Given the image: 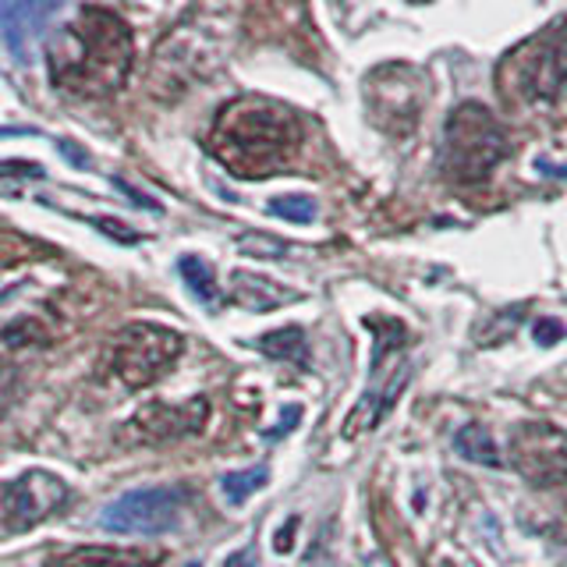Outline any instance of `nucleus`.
I'll return each mask as SVG.
<instances>
[{
    "label": "nucleus",
    "mask_w": 567,
    "mask_h": 567,
    "mask_svg": "<svg viewBox=\"0 0 567 567\" xmlns=\"http://www.w3.org/2000/svg\"><path fill=\"white\" fill-rule=\"evenodd\" d=\"M132 61V29L106 8H79L47 43L50 79L89 100L114 96L128 82Z\"/></svg>",
    "instance_id": "nucleus-1"
},
{
    "label": "nucleus",
    "mask_w": 567,
    "mask_h": 567,
    "mask_svg": "<svg viewBox=\"0 0 567 567\" xmlns=\"http://www.w3.org/2000/svg\"><path fill=\"white\" fill-rule=\"evenodd\" d=\"M301 146L298 117L274 100L241 96L227 103L209 132V153L238 177H270L295 164Z\"/></svg>",
    "instance_id": "nucleus-2"
},
{
    "label": "nucleus",
    "mask_w": 567,
    "mask_h": 567,
    "mask_svg": "<svg viewBox=\"0 0 567 567\" xmlns=\"http://www.w3.org/2000/svg\"><path fill=\"white\" fill-rule=\"evenodd\" d=\"M511 153L504 124L483 103H461L447 117L443 132V164L461 185H475Z\"/></svg>",
    "instance_id": "nucleus-3"
},
{
    "label": "nucleus",
    "mask_w": 567,
    "mask_h": 567,
    "mask_svg": "<svg viewBox=\"0 0 567 567\" xmlns=\"http://www.w3.org/2000/svg\"><path fill=\"white\" fill-rule=\"evenodd\" d=\"M496 79L522 100L557 96L567 82V18L539 32L536 40H528L522 50H514Z\"/></svg>",
    "instance_id": "nucleus-4"
},
{
    "label": "nucleus",
    "mask_w": 567,
    "mask_h": 567,
    "mask_svg": "<svg viewBox=\"0 0 567 567\" xmlns=\"http://www.w3.org/2000/svg\"><path fill=\"white\" fill-rule=\"evenodd\" d=\"M185 337L156 323H132L114 337L111 369L124 386H150L182 359Z\"/></svg>",
    "instance_id": "nucleus-5"
},
{
    "label": "nucleus",
    "mask_w": 567,
    "mask_h": 567,
    "mask_svg": "<svg viewBox=\"0 0 567 567\" xmlns=\"http://www.w3.org/2000/svg\"><path fill=\"white\" fill-rule=\"evenodd\" d=\"M71 501V489L61 475L32 468L18 478L0 483V536H22L43 525Z\"/></svg>",
    "instance_id": "nucleus-6"
},
{
    "label": "nucleus",
    "mask_w": 567,
    "mask_h": 567,
    "mask_svg": "<svg viewBox=\"0 0 567 567\" xmlns=\"http://www.w3.org/2000/svg\"><path fill=\"white\" fill-rule=\"evenodd\" d=\"M188 501V489L182 486H153L124 493L121 501L106 504L100 514V525L117 536H159L177 525L182 507Z\"/></svg>",
    "instance_id": "nucleus-7"
},
{
    "label": "nucleus",
    "mask_w": 567,
    "mask_h": 567,
    "mask_svg": "<svg viewBox=\"0 0 567 567\" xmlns=\"http://www.w3.org/2000/svg\"><path fill=\"white\" fill-rule=\"evenodd\" d=\"M507 451L532 486L539 489H567V433L546 422H525L511 433Z\"/></svg>",
    "instance_id": "nucleus-8"
},
{
    "label": "nucleus",
    "mask_w": 567,
    "mask_h": 567,
    "mask_svg": "<svg viewBox=\"0 0 567 567\" xmlns=\"http://www.w3.org/2000/svg\"><path fill=\"white\" fill-rule=\"evenodd\" d=\"M209 419V401L206 398H188L182 404L153 401L142 404L138 412L124 422V440L128 443H164L177 436L199 433Z\"/></svg>",
    "instance_id": "nucleus-9"
},
{
    "label": "nucleus",
    "mask_w": 567,
    "mask_h": 567,
    "mask_svg": "<svg viewBox=\"0 0 567 567\" xmlns=\"http://www.w3.org/2000/svg\"><path fill=\"white\" fill-rule=\"evenodd\" d=\"M408 380H412V362H408V359H394V362H390V369H383V362L372 354V383L362 394V401L354 404V412L348 415L344 436H359V433L377 430V425L383 422V415L401 398V390L408 386Z\"/></svg>",
    "instance_id": "nucleus-10"
},
{
    "label": "nucleus",
    "mask_w": 567,
    "mask_h": 567,
    "mask_svg": "<svg viewBox=\"0 0 567 567\" xmlns=\"http://www.w3.org/2000/svg\"><path fill=\"white\" fill-rule=\"evenodd\" d=\"M61 11L53 0H29V4H0V35L11 47L14 61L25 64L32 58V40L47 29V22Z\"/></svg>",
    "instance_id": "nucleus-11"
},
{
    "label": "nucleus",
    "mask_w": 567,
    "mask_h": 567,
    "mask_svg": "<svg viewBox=\"0 0 567 567\" xmlns=\"http://www.w3.org/2000/svg\"><path fill=\"white\" fill-rule=\"evenodd\" d=\"M230 298H235V306H241L248 312H270V309L288 306V301H298V291L280 288V284L270 277L238 270L230 277Z\"/></svg>",
    "instance_id": "nucleus-12"
},
{
    "label": "nucleus",
    "mask_w": 567,
    "mask_h": 567,
    "mask_svg": "<svg viewBox=\"0 0 567 567\" xmlns=\"http://www.w3.org/2000/svg\"><path fill=\"white\" fill-rule=\"evenodd\" d=\"M153 564L156 557L142 554V549H114V546H79L47 560V567H153Z\"/></svg>",
    "instance_id": "nucleus-13"
},
{
    "label": "nucleus",
    "mask_w": 567,
    "mask_h": 567,
    "mask_svg": "<svg viewBox=\"0 0 567 567\" xmlns=\"http://www.w3.org/2000/svg\"><path fill=\"white\" fill-rule=\"evenodd\" d=\"M256 348L262 354H270V359L277 362H295V365H309V341L306 333H301L298 327H280L274 333H262Z\"/></svg>",
    "instance_id": "nucleus-14"
},
{
    "label": "nucleus",
    "mask_w": 567,
    "mask_h": 567,
    "mask_svg": "<svg viewBox=\"0 0 567 567\" xmlns=\"http://www.w3.org/2000/svg\"><path fill=\"white\" fill-rule=\"evenodd\" d=\"M177 274L185 277L188 291L203 301L206 309H217L220 306V288H217V274H213V266L199 256H182L177 259Z\"/></svg>",
    "instance_id": "nucleus-15"
},
{
    "label": "nucleus",
    "mask_w": 567,
    "mask_h": 567,
    "mask_svg": "<svg viewBox=\"0 0 567 567\" xmlns=\"http://www.w3.org/2000/svg\"><path fill=\"white\" fill-rule=\"evenodd\" d=\"M454 447H457L461 457L475 461V465L501 468V454H496V443H493L486 425H465V430L454 436Z\"/></svg>",
    "instance_id": "nucleus-16"
},
{
    "label": "nucleus",
    "mask_w": 567,
    "mask_h": 567,
    "mask_svg": "<svg viewBox=\"0 0 567 567\" xmlns=\"http://www.w3.org/2000/svg\"><path fill=\"white\" fill-rule=\"evenodd\" d=\"M266 478H270V472H266L262 465H256V468H245V472H230V475H224V478H220V489H224V496H227V504H245L248 496L259 493V489L266 486Z\"/></svg>",
    "instance_id": "nucleus-17"
},
{
    "label": "nucleus",
    "mask_w": 567,
    "mask_h": 567,
    "mask_svg": "<svg viewBox=\"0 0 567 567\" xmlns=\"http://www.w3.org/2000/svg\"><path fill=\"white\" fill-rule=\"evenodd\" d=\"M270 213L291 224H309L316 220V199H309V195H280V199L270 203Z\"/></svg>",
    "instance_id": "nucleus-18"
},
{
    "label": "nucleus",
    "mask_w": 567,
    "mask_h": 567,
    "mask_svg": "<svg viewBox=\"0 0 567 567\" xmlns=\"http://www.w3.org/2000/svg\"><path fill=\"white\" fill-rule=\"evenodd\" d=\"M238 248L245 256H259V259H284L291 252L288 245L284 241H277V238H266V235H245L241 241H238Z\"/></svg>",
    "instance_id": "nucleus-19"
},
{
    "label": "nucleus",
    "mask_w": 567,
    "mask_h": 567,
    "mask_svg": "<svg viewBox=\"0 0 567 567\" xmlns=\"http://www.w3.org/2000/svg\"><path fill=\"white\" fill-rule=\"evenodd\" d=\"M0 177H29V182H43L47 171L40 164H25V159H11V164H0Z\"/></svg>",
    "instance_id": "nucleus-20"
},
{
    "label": "nucleus",
    "mask_w": 567,
    "mask_h": 567,
    "mask_svg": "<svg viewBox=\"0 0 567 567\" xmlns=\"http://www.w3.org/2000/svg\"><path fill=\"white\" fill-rule=\"evenodd\" d=\"M89 224H93V227H100L103 235H111L114 241H124V245H135V241H138V235H135V230H128V227H124V224H117V220H111V217H93V220H89Z\"/></svg>",
    "instance_id": "nucleus-21"
},
{
    "label": "nucleus",
    "mask_w": 567,
    "mask_h": 567,
    "mask_svg": "<svg viewBox=\"0 0 567 567\" xmlns=\"http://www.w3.org/2000/svg\"><path fill=\"white\" fill-rule=\"evenodd\" d=\"M114 188L117 192H124L132 199V206H138V209H150V213H159V203L156 199H150L146 192H138V188H132L128 182H124V177H114Z\"/></svg>",
    "instance_id": "nucleus-22"
},
{
    "label": "nucleus",
    "mask_w": 567,
    "mask_h": 567,
    "mask_svg": "<svg viewBox=\"0 0 567 567\" xmlns=\"http://www.w3.org/2000/svg\"><path fill=\"white\" fill-rule=\"evenodd\" d=\"M532 333H536L539 344H557L564 337V323H557V319H539V323L532 327Z\"/></svg>",
    "instance_id": "nucleus-23"
},
{
    "label": "nucleus",
    "mask_w": 567,
    "mask_h": 567,
    "mask_svg": "<svg viewBox=\"0 0 567 567\" xmlns=\"http://www.w3.org/2000/svg\"><path fill=\"white\" fill-rule=\"evenodd\" d=\"M298 419H301V408H298V404H295V408H284V415H280V422H277V430L266 433V440H277V436H284V433H291Z\"/></svg>",
    "instance_id": "nucleus-24"
},
{
    "label": "nucleus",
    "mask_w": 567,
    "mask_h": 567,
    "mask_svg": "<svg viewBox=\"0 0 567 567\" xmlns=\"http://www.w3.org/2000/svg\"><path fill=\"white\" fill-rule=\"evenodd\" d=\"M58 150H61V156H64V159H71V164H75V167H89V156H85V150H79L75 142H68V138H64Z\"/></svg>",
    "instance_id": "nucleus-25"
},
{
    "label": "nucleus",
    "mask_w": 567,
    "mask_h": 567,
    "mask_svg": "<svg viewBox=\"0 0 567 567\" xmlns=\"http://www.w3.org/2000/svg\"><path fill=\"white\" fill-rule=\"evenodd\" d=\"M224 567H256V549H252V546H248V549H238L235 557H227Z\"/></svg>",
    "instance_id": "nucleus-26"
},
{
    "label": "nucleus",
    "mask_w": 567,
    "mask_h": 567,
    "mask_svg": "<svg viewBox=\"0 0 567 567\" xmlns=\"http://www.w3.org/2000/svg\"><path fill=\"white\" fill-rule=\"evenodd\" d=\"M295 525H298V518H291L288 525L280 528V536H277V549H280V554H288V549H291V532H295Z\"/></svg>",
    "instance_id": "nucleus-27"
},
{
    "label": "nucleus",
    "mask_w": 567,
    "mask_h": 567,
    "mask_svg": "<svg viewBox=\"0 0 567 567\" xmlns=\"http://www.w3.org/2000/svg\"><path fill=\"white\" fill-rule=\"evenodd\" d=\"M536 167H539L546 177H567V164H564V167H557V164H549L546 156H539V159H536Z\"/></svg>",
    "instance_id": "nucleus-28"
},
{
    "label": "nucleus",
    "mask_w": 567,
    "mask_h": 567,
    "mask_svg": "<svg viewBox=\"0 0 567 567\" xmlns=\"http://www.w3.org/2000/svg\"><path fill=\"white\" fill-rule=\"evenodd\" d=\"M8 394H11V372L4 362H0V408L8 404Z\"/></svg>",
    "instance_id": "nucleus-29"
}]
</instances>
